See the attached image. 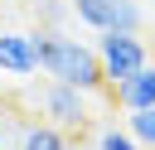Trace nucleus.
Returning a JSON list of instances; mask_svg holds the SVG:
<instances>
[{
	"mask_svg": "<svg viewBox=\"0 0 155 150\" xmlns=\"http://www.w3.org/2000/svg\"><path fill=\"white\" fill-rule=\"evenodd\" d=\"M34 44H39V73H44V77L68 82V87H82L87 97L107 87L97 44H82V39H73V34H63V29H39Z\"/></svg>",
	"mask_w": 155,
	"mask_h": 150,
	"instance_id": "obj_1",
	"label": "nucleus"
},
{
	"mask_svg": "<svg viewBox=\"0 0 155 150\" xmlns=\"http://www.w3.org/2000/svg\"><path fill=\"white\" fill-rule=\"evenodd\" d=\"M97 58H102V77H107V87H116L121 77H131L136 68L150 63V48H145V39L131 34V29H107V34L97 39Z\"/></svg>",
	"mask_w": 155,
	"mask_h": 150,
	"instance_id": "obj_2",
	"label": "nucleus"
},
{
	"mask_svg": "<svg viewBox=\"0 0 155 150\" xmlns=\"http://www.w3.org/2000/svg\"><path fill=\"white\" fill-rule=\"evenodd\" d=\"M73 5V15L87 24V29H97V34H107V29H131V34H140V24H145V5L140 0H68Z\"/></svg>",
	"mask_w": 155,
	"mask_h": 150,
	"instance_id": "obj_3",
	"label": "nucleus"
},
{
	"mask_svg": "<svg viewBox=\"0 0 155 150\" xmlns=\"http://www.w3.org/2000/svg\"><path fill=\"white\" fill-rule=\"evenodd\" d=\"M39 111H44V121H53V126H63V131H82V126H87V92L48 77V82L39 87Z\"/></svg>",
	"mask_w": 155,
	"mask_h": 150,
	"instance_id": "obj_4",
	"label": "nucleus"
},
{
	"mask_svg": "<svg viewBox=\"0 0 155 150\" xmlns=\"http://www.w3.org/2000/svg\"><path fill=\"white\" fill-rule=\"evenodd\" d=\"M0 73H10V77L39 73V44H34V34L0 29Z\"/></svg>",
	"mask_w": 155,
	"mask_h": 150,
	"instance_id": "obj_5",
	"label": "nucleus"
},
{
	"mask_svg": "<svg viewBox=\"0 0 155 150\" xmlns=\"http://www.w3.org/2000/svg\"><path fill=\"white\" fill-rule=\"evenodd\" d=\"M111 102H116L121 111H145V106H155V63L136 68L131 77H121V82L111 87Z\"/></svg>",
	"mask_w": 155,
	"mask_h": 150,
	"instance_id": "obj_6",
	"label": "nucleus"
},
{
	"mask_svg": "<svg viewBox=\"0 0 155 150\" xmlns=\"http://www.w3.org/2000/svg\"><path fill=\"white\" fill-rule=\"evenodd\" d=\"M68 145H73L68 131L53 126V121H29L19 131V150H68Z\"/></svg>",
	"mask_w": 155,
	"mask_h": 150,
	"instance_id": "obj_7",
	"label": "nucleus"
},
{
	"mask_svg": "<svg viewBox=\"0 0 155 150\" xmlns=\"http://www.w3.org/2000/svg\"><path fill=\"white\" fill-rule=\"evenodd\" d=\"M92 145H97V150H145V145H140V140H136L126 126H102Z\"/></svg>",
	"mask_w": 155,
	"mask_h": 150,
	"instance_id": "obj_8",
	"label": "nucleus"
},
{
	"mask_svg": "<svg viewBox=\"0 0 155 150\" xmlns=\"http://www.w3.org/2000/svg\"><path fill=\"white\" fill-rule=\"evenodd\" d=\"M126 131H131L145 150H155V106H145V111H126Z\"/></svg>",
	"mask_w": 155,
	"mask_h": 150,
	"instance_id": "obj_9",
	"label": "nucleus"
},
{
	"mask_svg": "<svg viewBox=\"0 0 155 150\" xmlns=\"http://www.w3.org/2000/svg\"><path fill=\"white\" fill-rule=\"evenodd\" d=\"M34 15L44 19V29H58V24H63V15H73V5H63V0H39V5H34Z\"/></svg>",
	"mask_w": 155,
	"mask_h": 150,
	"instance_id": "obj_10",
	"label": "nucleus"
},
{
	"mask_svg": "<svg viewBox=\"0 0 155 150\" xmlns=\"http://www.w3.org/2000/svg\"><path fill=\"white\" fill-rule=\"evenodd\" d=\"M5 135H10V111L0 106V150H5Z\"/></svg>",
	"mask_w": 155,
	"mask_h": 150,
	"instance_id": "obj_11",
	"label": "nucleus"
},
{
	"mask_svg": "<svg viewBox=\"0 0 155 150\" xmlns=\"http://www.w3.org/2000/svg\"><path fill=\"white\" fill-rule=\"evenodd\" d=\"M68 150H97V145H82V140H78V145H68Z\"/></svg>",
	"mask_w": 155,
	"mask_h": 150,
	"instance_id": "obj_12",
	"label": "nucleus"
},
{
	"mask_svg": "<svg viewBox=\"0 0 155 150\" xmlns=\"http://www.w3.org/2000/svg\"><path fill=\"white\" fill-rule=\"evenodd\" d=\"M150 5H155V0H150Z\"/></svg>",
	"mask_w": 155,
	"mask_h": 150,
	"instance_id": "obj_13",
	"label": "nucleus"
}]
</instances>
